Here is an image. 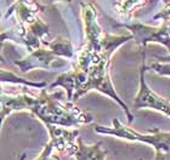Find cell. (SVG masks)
Listing matches in <instances>:
<instances>
[{"instance_id":"1","label":"cell","mask_w":170,"mask_h":160,"mask_svg":"<svg viewBox=\"0 0 170 160\" xmlns=\"http://www.w3.org/2000/svg\"><path fill=\"white\" fill-rule=\"evenodd\" d=\"M74 158L76 160H106V150L102 148L101 143L85 145L81 140H79Z\"/></svg>"},{"instance_id":"2","label":"cell","mask_w":170,"mask_h":160,"mask_svg":"<svg viewBox=\"0 0 170 160\" xmlns=\"http://www.w3.org/2000/svg\"><path fill=\"white\" fill-rule=\"evenodd\" d=\"M52 149H53V145H52V143L50 142L49 144L45 145L44 150L42 152V154H40L38 158H35L34 160H61L60 157H57V155H55V154H52Z\"/></svg>"},{"instance_id":"3","label":"cell","mask_w":170,"mask_h":160,"mask_svg":"<svg viewBox=\"0 0 170 160\" xmlns=\"http://www.w3.org/2000/svg\"><path fill=\"white\" fill-rule=\"evenodd\" d=\"M169 30H170V24H169Z\"/></svg>"}]
</instances>
